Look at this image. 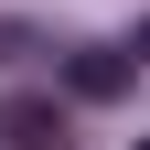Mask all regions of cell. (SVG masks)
I'll use <instances>...</instances> for the list:
<instances>
[{
    "mask_svg": "<svg viewBox=\"0 0 150 150\" xmlns=\"http://www.w3.org/2000/svg\"><path fill=\"white\" fill-rule=\"evenodd\" d=\"M0 150H64V118L54 107H0Z\"/></svg>",
    "mask_w": 150,
    "mask_h": 150,
    "instance_id": "6da1fadb",
    "label": "cell"
},
{
    "mask_svg": "<svg viewBox=\"0 0 150 150\" xmlns=\"http://www.w3.org/2000/svg\"><path fill=\"white\" fill-rule=\"evenodd\" d=\"M75 97H118V86H129V54H75Z\"/></svg>",
    "mask_w": 150,
    "mask_h": 150,
    "instance_id": "7a4b0ae2",
    "label": "cell"
},
{
    "mask_svg": "<svg viewBox=\"0 0 150 150\" xmlns=\"http://www.w3.org/2000/svg\"><path fill=\"white\" fill-rule=\"evenodd\" d=\"M139 150H150V139H139Z\"/></svg>",
    "mask_w": 150,
    "mask_h": 150,
    "instance_id": "3957f363",
    "label": "cell"
}]
</instances>
